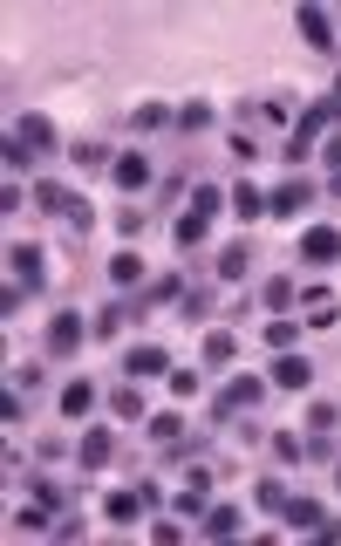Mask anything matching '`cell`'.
<instances>
[{
	"label": "cell",
	"mask_w": 341,
	"mask_h": 546,
	"mask_svg": "<svg viewBox=\"0 0 341 546\" xmlns=\"http://www.w3.org/2000/svg\"><path fill=\"white\" fill-rule=\"evenodd\" d=\"M260 512L266 519H287V526H301V533H321V540H335L341 519L335 512H321V499H301V492H287L280 478H260Z\"/></svg>",
	"instance_id": "cell-1"
},
{
	"label": "cell",
	"mask_w": 341,
	"mask_h": 546,
	"mask_svg": "<svg viewBox=\"0 0 341 546\" xmlns=\"http://www.w3.org/2000/svg\"><path fill=\"white\" fill-rule=\"evenodd\" d=\"M335 123H341V103H335V96H321V103H301V117H294V137H287V164H301V157L314 151V144H321Z\"/></svg>",
	"instance_id": "cell-2"
},
{
	"label": "cell",
	"mask_w": 341,
	"mask_h": 546,
	"mask_svg": "<svg viewBox=\"0 0 341 546\" xmlns=\"http://www.w3.org/2000/svg\"><path fill=\"white\" fill-rule=\"evenodd\" d=\"M110 185H116V192H123V198L151 192V185H157L151 157H144V151H116V157H110Z\"/></svg>",
	"instance_id": "cell-3"
},
{
	"label": "cell",
	"mask_w": 341,
	"mask_h": 546,
	"mask_svg": "<svg viewBox=\"0 0 341 546\" xmlns=\"http://www.w3.org/2000/svg\"><path fill=\"white\" fill-rule=\"evenodd\" d=\"M260 390H266V376H232L226 390L212 396V417H219V424H232V417H246V410L260 403Z\"/></svg>",
	"instance_id": "cell-4"
},
{
	"label": "cell",
	"mask_w": 341,
	"mask_h": 546,
	"mask_svg": "<svg viewBox=\"0 0 341 546\" xmlns=\"http://www.w3.org/2000/svg\"><path fill=\"white\" fill-rule=\"evenodd\" d=\"M151 499H164L157 485H123V492H110V499H103V519H110V526H137Z\"/></svg>",
	"instance_id": "cell-5"
},
{
	"label": "cell",
	"mask_w": 341,
	"mask_h": 546,
	"mask_svg": "<svg viewBox=\"0 0 341 546\" xmlns=\"http://www.w3.org/2000/svg\"><path fill=\"white\" fill-rule=\"evenodd\" d=\"M294 28L307 35V48H314V55H341V41H335V21H328V14H321L314 0H301V7H294Z\"/></svg>",
	"instance_id": "cell-6"
},
{
	"label": "cell",
	"mask_w": 341,
	"mask_h": 546,
	"mask_svg": "<svg viewBox=\"0 0 341 546\" xmlns=\"http://www.w3.org/2000/svg\"><path fill=\"white\" fill-rule=\"evenodd\" d=\"M7 273L35 294V287H48V253H41L35 239H21V246H7Z\"/></svg>",
	"instance_id": "cell-7"
},
{
	"label": "cell",
	"mask_w": 341,
	"mask_h": 546,
	"mask_svg": "<svg viewBox=\"0 0 341 546\" xmlns=\"http://www.w3.org/2000/svg\"><path fill=\"white\" fill-rule=\"evenodd\" d=\"M266 383L273 390H287V396H301L307 383H314V362H307L301 349H287V355H273V369H266Z\"/></svg>",
	"instance_id": "cell-8"
},
{
	"label": "cell",
	"mask_w": 341,
	"mask_h": 546,
	"mask_svg": "<svg viewBox=\"0 0 341 546\" xmlns=\"http://www.w3.org/2000/svg\"><path fill=\"white\" fill-rule=\"evenodd\" d=\"M82 342H89V321H82L76 308H62L55 321H48V342H41V349H48V355H76Z\"/></svg>",
	"instance_id": "cell-9"
},
{
	"label": "cell",
	"mask_w": 341,
	"mask_h": 546,
	"mask_svg": "<svg viewBox=\"0 0 341 546\" xmlns=\"http://www.w3.org/2000/svg\"><path fill=\"white\" fill-rule=\"evenodd\" d=\"M232 362H239V335H232V328H205L198 369H205V376H219V369H232Z\"/></svg>",
	"instance_id": "cell-10"
},
{
	"label": "cell",
	"mask_w": 341,
	"mask_h": 546,
	"mask_svg": "<svg viewBox=\"0 0 341 546\" xmlns=\"http://www.w3.org/2000/svg\"><path fill=\"white\" fill-rule=\"evenodd\" d=\"M110 458H116V430L89 424V430H82V444H76V465L82 471H110Z\"/></svg>",
	"instance_id": "cell-11"
},
{
	"label": "cell",
	"mask_w": 341,
	"mask_h": 546,
	"mask_svg": "<svg viewBox=\"0 0 341 546\" xmlns=\"http://www.w3.org/2000/svg\"><path fill=\"white\" fill-rule=\"evenodd\" d=\"M301 260L307 267H335L341 260V226H307L301 233Z\"/></svg>",
	"instance_id": "cell-12"
},
{
	"label": "cell",
	"mask_w": 341,
	"mask_h": 546,
	"mask_svg": "<svg viewBox=\"0 0 341 546\" xmlns=\"http://www.w3.org/2000/svg\"><path fill=\"white\" fill-rule=\"evenodd\" d=\"M253 267V246H246V239H232V246H219V253H212V280H219V287H239V273Z\"/></svg>",
	"instance_id": "cell-13"
},
{
	"label": "cell",
	"mask_w": 341,
	"mask_h": 546,
	"mask_svg": "<svg viewBox=\"0 0 341 546\" xmlns=\"http://www.w3.org/2000/svg\"><path fill=\"white\" fill-rule=\"evenodd\" d=\"M307 198H314L307 178H280V185L266 192V212H273V219H287V212H307Z\"/></svg>",
	"instance_id": "cell-14"
},
{
	"label": "cell",
	"mask_w": 341,
	"mask_h": 546,
	"mask_svg": "<svg viewBox=\"0 0 341 546\" xmlns=\"http://www.w3.org/2000/svg\"><path fill=\"white\" fill-rule=\"evenodd\" d=\"M103 273H110V287H116V294H130V287H144V273H151V267H144V253L116 246V253H110V267H103Z\"/></svg>",
	"instance_id": "cell-15"
},
{
	"label": "cell",
	"mask_w": 341,
	"mask_h": 546,
	"mask_svg": "<svg viewBox=\"0 0 341 546\" xmlns=\"http://www.w3.org/2000/svg\"><path fill=\"white\" fill-rule=\"evenodd\" d=\"M239 526H246V512L232 506V499H219V506H205V519H198V533H205V540H232Z\"/></svg>",
	"instance_id": "cell-16"
},
{
	"label": "cell",
	"mask_w": 341,
	"mask_h": 546,
	"mask_svg": "<svg viewBox=\"0 0 341 546\" xmlns=\"http://www.w3.org/2000/svg\"><path fill=\"white\" fill-rule=\"evenodd\" d=\"M123 376H171V355L157 349V342H137V349L123 355Z\"/></svg>",
	"instance_id": "cell-17"
},
{
	"label": "cell",
	"mask_w": 341,
	"mask_h": 546,
	"mask_svg": "<svg viewBox=\"0 0 341 546\" xmlns=\"http://www.w3.org/2000/svg\"><path fill=\"white\" fill-rule=\"evenodd\" d=\"M103 403H110L116 424H144V396L130 390V383H110V390H103Z\"/></svg>",
	"instance_id": "cell-18"
},
{
	"label": "cell",
	"mask_w": 341,
	"mask_h": 546,
	"mask_svg": "<svg viewBox=\"0 0 341 546\" xmlns=\"http://www.w3.org/2000/svg\"><path fill=\"white\" fill-rule=\"evenodd\" d=\"M96 403H103V390H96V383H62V417H69V424H82Z\"/></svg>",
	"instance_id": "cell-19"
},
{
	"label": "cell",
	"mask_w": 341,
	"mask_h": 546,
	"mask_svg": "<svg viewBox=\"0 0 341 546\" xmlns=\"http://www.w3.org/2000/svg\"><path fill=\"white\" fill-rule=\"evenodd\" d=\"M14 137H21V144H28L35 157H41V151H55V123H48V117H35V110L14 123Z\"/></svg>",
	"instance_id": "cell-20"
},
{
	"label": "cell",
	"mask_w": 341,
	"mask_h": 546,
	"mask_svg": "<svg viewBox=\"0 0 341 546\" xmlns=\"http://www.w3.org/2000/svg\"><path fill=\"white\" fill-rule=\"evenodd\" d=\"M123 321H130V308H123V294H116V301H103V308H96L89 335H96V342H116V335H123Z\"/></svg>",
	"instance_id": "cell-21"
},
{
	"label": "cell",
	"mask_w": 341,
	"mask_h": 546,
	"mask_svg": "<svg viewBox=\"0 0 341 546\" xmlns=\"http://www.w3.org/2000/svg\"><path fill=\"white\" fill-rule=\"evenodd\" d=\"M301 335H307V328L294 321V314H273V328H266V349L287 355V349H301Z\"/></svg>",
	"instance_id": "cell-22"
},
{
	"label": "cell",
	"mask_w": 341,
	"mask_h": 546,
	"mask_svg": "<svg viewBox=\"0 0 341 546\" xmlns=\"http://www.w3.org/2000/svg\"><path fill=\"white\" fill-rule=\"evenodd\" d=\"M260 301H266V308H273V314H294V301H301V287H294L287 273H273V280H266V287H260Z\"/></svg>",
	"instance_id": "cell-23"
},
{
	"label": "cell",
	"mask_w": 341,
	"mask_h": 546,
	"mask_svg": "<svg viewBox=\"0 0 341 546\" xmlns=\"http://www.w3.org/2000/svg\"><path fill=\"white\" fill-rule=\"evenodd\" d=\"M144 430H151L157 444H171V451H185V424H178V410H157V417H144Z\"/></svg>",
	"instance_id": "cell-24"
},
{
	"label": "cell",
	"mask_w": 341,
	"mask_h": 546,
	"mask_svg": "<svg viewBox=\"0 0 341 546\" xmlns=\"http://www.w3.org/2000/svg\"><path fill=\"white\" fill-rule=\"evenodd\" d=\"M205 233H212V219H198V212H185V219H171V246H178V253H191V246H198Z\"/></svg>",
	"instance_id": "cell-25"
},
{
	"label": "cell",
	"mask_w": 341,
	"mask_h": 546,
	"mask_svg": "<svg viewBox=\"0 0 341 546\" xmlns=\"http://www.w3.org/2000/svg\"><path fill=\"white\" fill-rule=\"evenodd\" d=\"M178 130H185V137H198V130H212V103H205V96H191V103H178Z\"/></svg>",
	"instance_id": "cell-26"
},
{
	"label": "cell",
	"mask_w": 341,
	"mask_h": 546,
	"mask_svg": "<svg viewBox=\"0 0 341 546\" xmlns=\"http://www.w3.org/2000/svg\"><path fill=\"white\" fill-rule=\"evenodd\" d=\"M0 164H7V178H21V171H35V151L7 130V144H0Z\"/></svg>",
	"instance_id": "cell-27"
},
{
	"label": "cell",
	"mask_w": 341,
	"mask_h": 546,
	"mask_svg": "<svg viewBox=\"0 0 341 546\" xmlns=\"http://www.w3.org/2000/svg\"><path fill=\"white\" fill-rule=\"evenodd\" d=\"M130 123H137V130H164V123H178V110H171V103H137Z\"/></svg>",
	"instance_id": "cell-28"
},
{
	"label": "cell",
	"mask_w": 341,
	"mask_h": 546,
	"mask_svg": "<svg viewBox=\"0 0 341 546\" xmlns=\"http://www.w3.org/2000/svg\"><path fill=\"white\" fill-rule=\"evenodd\" d=\"M157 301H185V273H164V280H151V287H144V308H157Z\"/></svg>",
	"instance_id": "cell-29"
},
{
	"label": "cell",
	"mask_w": 341,
	"mask_h": 546,
	"mask_svg": "<svg viewBox=\"0 0 341 546\" xmlns=\"http://www.w3.org/2000/svg\"><path fill=\"white\" fill-rule=\"evenodd\" d=\"M191 212H198V219H219V212H226V192H219V185H191Z\"/></svg>",
	"instance_id": "cell-30"
},
{
	"label": "cell",
	"mask_w": 341,
	"mask_h": 546,
	"mask_svg": "<svg viewBox=\"0 0 341 546\" xmlns=\"http://www.w3.org/2000/svg\"><path fill=\"white\" fill-rule=\"evenodd\" d=\"M232 212H239V219H260L266 192H260V185H232Z\"/></svg>",
	"instance_id": "cell-31"
},
{
	"label": "cell",
	"mask_w": 341,
	"mask_h": 546,
	"mask_svg": "<svg viewBox=\"0 0 341 546\" xmlns=\"http://www.w3.org/2000/svg\"><path fill=\"white\" fill-rule=\"evenodd\" d=\"M164 383H171V396H178V403H191V396H198V383H205V369H178V362H171V376H164Z\"/></svg>",
	"instance_id": "cell-32"
},
{
	"label": "cell",
	"mask_w": 341,
	"mask_h": 546,
	"mask_svg": "<svg viewBox=\"0 0 341 546\" xmlns=\"http://www.w3.org/2000/svg\"><path fill=\"white\" fill-rule=\"evenodd\" d=\"M273 465H287V471H294V465H307V444L280 430V437H273Z\"/></svg>",
	"instance_id": "cell-33"
},
{
	"label": "cell",
	"mask_w": 341,
	"mask_h": 546,
	"mask_svg": "<svg viewBox=\"0 0 341 546\" xmlns=\"http://www.w3.org/2000/svg\"><path fill=\"white\" fill-rule=\"evenodd\" d=\"M253 110H260V123H287V117H301V110H294V96H260Z\"/></svg>",
	"instance_id": "cell-34"
},
{
	"label": "cell",
	"mask_w": 341,
	"mask_h": 546,
	"mask_svg": "<svg viewBox=\"0 0 341 546\" xmlns=\"http://www.w3.org/2000/svg\"><path fill=\"white\" fill-rule=\"evenodd\" d=\"M69 198H76V192H62L55 178H48V185H35V205H41V212H55V219L69 212Z\"/></svg>",
	"instance_id": "cell-35"
},
{
	"label": "cell",
	"mask_w": 341,
	"mask_h": 546,
	"mask_svg": "<svg viewBox=\"0 0 341 546\" xmlns=\"http://www.w3.org/2000/svg\"><path fill=\"white\" fill-rule=\"evenodd\" d=\"M335 424H341V410H335V403H314V410H307V437H328Z\"/></svg>",
	"instance_id": "cell-36"
},
{
	"label": "cell",
	"mask_w": 341,
	"mask_h": 546,
	"mask_svg": "<svg viewBox=\"0 0 341 546\" xmlns=\"http://www.w3.org/2000/svg\"><path fill=\"white\" fill-rule=\"evenodd\" d=\"M69 157H76L82 171H110V157H116V151H103V144H76Z\"/></svg>",
	"instance_id": "cell-37"
},
{
	"label": "cell",
	"mask_w": 341,
	"mask_h": 546,
	"mask_svg": "<svg viewBox=\"0 0 341 546\" xmlns=\"http://www.w3.org/2000/svg\"><path fill=\"white\" fill-rule=\"evenodd\" d=\"M62 226H69V233H89V226H96V212H89V198H69V212H62Z\"/></svg>",
	"instance_id": "cell-38"
},
{
	"label": "cell",
	"mask_w": 341,
	"mask_h": 546,
	"mask_svg": "<svg viewBox=\"0 0 341 546\" xmlns=\"http://www.w3.org/2000/svg\"><path fill=\"white\" fill-rule=\"evenodd\" d=\"M116 233L137 239V233H144V212H137V205H123V212H116Z\"/></svg>",
	"instance_id": "cell-39"
},
{
	"label": "cell",
	"mask_w": 341,
	"mask_h": 546,
	"mask_svg": "<svg viewBox=\"0 0 341 546\" xmlns=\"http://www.w3.org/2000/svg\"><path fill=\"white\" fill-rule=\"evenodd\" d=\"M321 164H328V171H341V123L328 130V144H321Z\"/></svg>",
	"instance_id": "cell-40"
},
{
	"label": "cell",
	"mask_w": 341,
	"mask_h": 546,
	"mask_svg": "<svg viewBox=\"0 0 341 546\" xmlns=\"http://www.w3.org/2000/svg\"><path fill=\"white\" fill-rule=\"evenodd\" d=\"M7 383H14V390H35V383H41V362H21V369H14Z\"/></svg>",
	"instance_id": "cell-41"
},
{
	"label": "cell",
	"mask_w": 341,
	"mask_h": 546,
	"mask_svg": "<svg viewBox=\"0 0 341 546\" xmlns=\"http://www.w3.org/2000/svg\"><path fill=\"white\" fill-rule=\"evenodd\" d=\"M328 192H335V198H341V171H328Z\"/></svg>",
	"instance_id": "cell-42"
},
{
	"label": "cell",
	"mask_w": 341,
	"mask_h": 546,
	"mask_svg": "<svg viewBox=\"0 0 341 546\" xmlns=\"http://www.w3.org/2000/svg\"><path fill=\"white\" fill-rule=\"evenodd\" d=\"M328 96H335V103H341V76H335V89H328Z\"/></svg>",
	"instance_id": "cell-43"
},
{
	"label": "cell",
	"mask_w": 341,
	"mask_h": 546,
	"mask_svg": "<svg viewBox=\"0 0 341 546\" xmlns=\"http://www.w3.org/2000/svg\"><path fill=\"white\" fill-rule=\"evenodd\" d=\"M335 492H341V458H335Z\"/></svg>",
	"instance_id": "cell-44"
}]
</instances>
